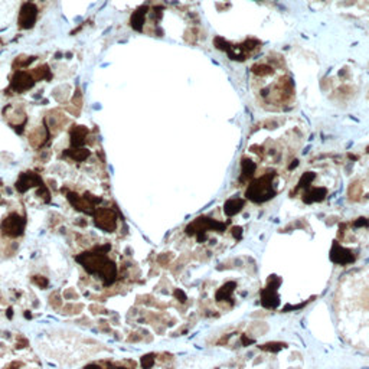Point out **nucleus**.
Masks as SVG:
<instances>
[{
    "instance_id": "obj_1",
    "label": "nucleus",
    "mask_w": 369,
    "mask_h": 369,
    "mask_svg": "<svg viewBox=\"0 0 369 369\" xmlns=\"http://www.w3.org/2000/svg\"><path fill=\"white\" fill-rule=\"evenodd\" d=\"M253 88L267 110H284L294 100V84L280 56H267L253 69Z\"/></svg>"
},
{
    "instance_id": "obj_2",
    "label": "nucleus",
    "mask_w": 369,
    "mask_h": 369,
    "mask_svg": "<svg viewBox=\"0 0 369 369\" xmlns=\"http://www.w3.org/2000/svg\"><path fill=\"white\" fill-rule=\"evenodd\" d=\"M274 178L276 173H265L258 179L253 181L247 187V198L255 204H263L265 201L276 196V187H274Z\"/></svg>"
},
{
    "instance_id": "obj_3",
    "label": "nucleus",
    "mask_w": 369,
    "mask_h": 369,
    "mask_svg": "<svg viewBox=\"0 0 369 369\" xmlns=\"http://www.w3.org/2000/svg\"><path fill=\"white\" fill-rule=\"evenodd\" d=\"M0 230L6 237H19L23 234V230H25V218L19 213H10L1 221Z\"/></svg>"
},
{
    "instance_id": "obj_4",
    "label": "nucleus",
    "mask_w": 369,
    "mask_h": 369,
    "mask_svg": "<svg viewBox=\"0 0 369 369\" xmlns=\"http://www.w3.org/2000/svg\"><path fill=\"white\" fill-rule=\"evenodd\" d=\"M280 278L271 277L268 280V286L261 293V304L267 309H276L280 304V299L277 294V287L280 286Z\"/></svg>"
},
{
    "instance_id": "obj_5",
    "label": "nucleus",
    "mask_w": 369,
    "mask_h": 369,
    "mask_svg": "<svg viewBox=\"0 0 369 369\" xmlns=\"http://www.w3.org/2000/svg\"><path fill=\"white\" fill-rule=\"evenodd\" d=\"M94 222L98 228L104 230L107 232H113L117 227L115 212L108 209V208H101V209L94 212Z\"/></svg>"
},
{
    "instance_id": "obj_6",
    "label": "nucleus",
    "mask_w": 369,
    "mask_h": 369,
    "mask_svg": "<svg viewBox=\"0 0 369 369\" xmlns=\"http://www.w3.org/2000/svg\"><path fill=\"white\" fill-rule=\"evenodd\" d=\"M330 260L333 263L346 265V264L353 263L355 257H353V254L349 250H345L339 244H335L333 248H332V251H330Z\"/></svg>"
},
{
    "instance_id": "obj_7",
    "label": "nucleus",
    "mask_w": 369,
    "mask_h": 369,
    "mask_svg": "<svg viewBox=\"0 0 369 369\" xmlns=\"http://www.w3.org/2000/svg\"><path fill=\"white\" fill-rule=\"evenodd\" d=\"M235 287H237V284L234 283V281H230V283H225L219 290L216 291V300L218 301H225V300H230L231 299V296H232V293L235 290Z\"/></svg>"
},
{
    "instance_id": "obj_8",
    "label": "nucleus",
    "mask_w": 369,
    "mask_h": 369,
    "mask_svg": "<svg viewBox=\"0 0 369 369\" xmlns=\"http://www.w3.org/2000/svg\"><path fill=\"white\" fill-rule=\"evenodd\" d=\"M244 208V201L239 199V198H232L230 201H227L225 207H224V212L228 215V216H234L235 213L241 211Z\"/></svg>"
},
{
    "instance_id": "obj_9",
    "label": "nucleus",
    "mask_w": 369,
    "mask_h": 369,
    "mask_svg": "<svg viewBox=\"0 0 369 369\" xmlns=\"http://www.w3.org/2000/svg\"><path fill=\"white\" fill-rule=\"evenodd\" d=\"M286 345L284 343H278V342H273V343H265L261 346L263 350H270V352H278L284 347Z\"/></svg>"
},
{
    "instance_id": "obj_10",
    "label": "nucleus",
    "mask_w": 369,
    "mask_h": 369,
    "mask_svg": "<svg viewBox=\"0 0 369 369\" xmlns=\"http://www.w3.org/2000/svg\"><path fill=\"white\" fill-rule=\"evenodd\" d=\"M153 364H155V358H153V355H146V356H143L141 358V367L144 369H150L153 367Z\"/></svg>"
},
{
    "instance_id": "obj_11",
    "label": "nucleus",
    "mask_w": 369,
    "mask_h": 369,
    "mask_svg": "<svg viewBox=\"0 0 369 369\" xmlns=\"http://www.w3.org/2000/svg\"><path fill=\"white\" fill-rule=\"evenodd\" d=\"M33 283H35L36 286H39L41 289H45V287L48 286V280H46V277H42V276H36V277H33Z\"/></svg>"
},
{
    "instance_id": "obj_12",
    "label": "nucleus",
    "mask_w": 369,
    "mask_h": 369,
    "mask_svg": "<svg viewBox=\"0 0 369 369\" xmlns=\"http://www.w3.org/2000/svg\"><path fill=\"white\" fill-rule=\"evenodd\" d=\"M175 296H176L178 299H181V301H182V303H184V301H186V294H184L182 290L175 291Z\"/></svg>"
},
{
    "instance_id": "obj_13",
    "label": "nucleus",
    "mask_w": 369,
    "mask_h": 369,
    "mask_svg": "<svg viewBox=\"0 0 369 369\" xmlns=\"http://www.w3.org/2000/svg\"><path fill=\"white\" fill-rule=\"evenodd\" d=\"M232 231H234V232H232V234H234V237L241 238V228H234Z\"/></svg>"
},
{
    "instance_id": "obj_14",
    "label": "nucleus",
    "mask_w": 369,
    "mask_h": 369,
    "mask_svg": "<svg viewBox=\"0 0 369 369\" xmlns=\"http://www.w3.org/2000/svg\"><path fill=\"white\" fill-rule=\"evenodd\" d=\"M84 369H101L100 367H97V365H88L87 368H84Z\"/></svg>"
}]
</instances>
